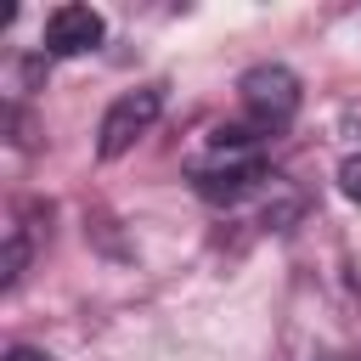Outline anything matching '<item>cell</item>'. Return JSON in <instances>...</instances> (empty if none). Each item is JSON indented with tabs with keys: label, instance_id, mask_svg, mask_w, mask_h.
Masks as SVG:
<instances>
[{
	"label": "cell",
	"instance_id": "6da1fadb",
	"mask_svg": "<svg viewBox=\"0 0 361 361\" xmlns=\"http://www.w3.org/2000/svg\"><path fill=\"white\" fill-rule=\"evenodd\" d=\"M265 135H254L248 124L243 130H214L209 141V158L192 164V186L203 203L214 209H237L243 197H254L265 186Z\"/></svg>",
	"mask_w": 361,
	"mask_h": 361
},
{
	"label": "cell",
	"instance_id": "7a4b0ae2",
	"mask_svg": "<svg viewBox=\"0 0 361 361\" xmlns=\"http://www.w3.org/2000/svg\"><path fill=\"white\" fill-rule=\"evenodd\" d=\"M237 102H243V118H248L254 135H276L299 113V79L282 62H259L237 79Z\"/></svg>",
	"mask_w": 361,
	"mask_h": 361
},
{
	"label": "cell",
	"instance_id": "3957f363",
	"mask_svg": "<svg viewBox=\"0 0 361 361\" xmlns=\"http://www.w3.org/2000/svg\"><path fill=\"white\" fill-rule=\"evenodd\" d=\"M164 113V85H141V90H124L107 113H102V130H96V152L102 158H118V152H130L147 130H152V118Z\"/></svg>",
	"mask_w": 361,
	"mask_h": 361
},
{
	"label": "cell",
	"instance_id": "277c9868",
	"mask_svg": "<svg viewBox=\"0 0 361 361\" xmlns=\"http://www.w3.org/2000/svg\"><path fill=\"white\" fill-rule=\"evenodd\" d=\"M102 34H107V23L90 6H56L45 17V51L51 56H85L102 45Z\"/></svg>",
	"mask_w": 361,
	"mask_h": 361
},
{
	"label": "cell",
	"instance_id": "5b68a950",
	"mask_svg": "<svg viewBox=\"0 0 361 361\" xmlns=\"http://www.w3.org/2000/svg\"><path fill=\"white\" fill-rule=\"evenodd\" d=\"M23 259H28V243H23V226H11V243H6V288H17Z\"/></svg>",
	"mask_w": 361,
	"mask_h": 361
},
{
	"label": "cell",
	"instance_id": "8992f818",
	"mask_svg": "<svg viewBox=\"0 0 361 361\" xmlns=\"http://www.w3.org/2000/svg\"><path fill=\"white\" fill-rule=\"evenodd\" d=\"M338 192H344V197H350V203H361V152H355V158H344V164H338Z\"/></svg>",
	"mask_w": 361,
	"mask_h": 361
},
{
	"label": "cell",
	"instance_id": "52a82bcc",
	"mask_svg": "<svg viewBox=\"0 0 361 361\" xmlns=\"http://www.w3.org/2000/svg\"><path fill=\"white\" fill-rule=\"evenodd\" d=\"M6 361H56V355H45V350H28V344H11V350H6Z\"/></svg>",
	"mask_w": 361,
	"mask_h": 361
},
{
	"label": "cell",
	"instance_id": "ba28073f",
	"mask_svg": "<svg viewBox=\"0 0 361 361\" xmlns=\"http://www.w3.org/2000/svg\"><path fill=\"white\" fill-rule=\"evenodd\" d=\"M350 361H361V355H350Z\"/></svg>",
	"mask_w": 361,
	"mask_h": 361
}]
</instances>
